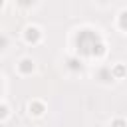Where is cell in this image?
I'll list each match as a JSON object with an SVG mask.
<instances>
[{
  "label": "cell",
  "mask_w": 127,
  "mask_h": 127,
  "mask_svg": "<svg viewBox=\"0 0 127 127\" xmlns=\"http://www.w3.org/2000/svg\"><path fill=\"white\" fill-rule=\"evenodd\" d=\"M101 48H103V46L99 44V38H97L93 32H89V30L79 32V36H77V50H79L81 54H85V56L99 54Z\"/></svg>",
  "instance_id": "6da1fadb"
},
{
  "label": "cell",
  "mask_w": 127,
  "mask_h": 127,
  "mask_svg": "<svg viewBox=\"0 0 127 127\" xmlns=\"http://www.w3.org/2000/svg\"><path fill=\"white\" fill-rule=\"evenodd\" d=\"M38 38H40L38 28H28V30H26V40H28V42H38Z\"/></svg>",
  "instance_id": "7a4b0ae2"
},
{
  "label": "cell",
  "mask_w": 127,
  "mask_h": 127,
  "mask_svg": "<svg viewBox=\"0 0 127 127\" xmlns=\"http://www.w3.org/2000/svg\"><path fill=\"white\" fill-rule=\"evenodd\" d=\"M32 67H34V65H32V62H30V60H24V62L20 64V69H22L24 73H28V71H32Z\"/></svg>",
  "instance_id": "3957f363"
},
{
  "label": "cell",
  "mask_w": 127,
  "mask_h": 127,
  "mask_svg": "<svg viewBox=\"0 0 127 127\" xmlns=\"http://www.w3.org/2000/svg\"><path fill=\"white\" fill-rule=\"evenodd\" d=\"M119 24H121L123 30H127V12H123V14L119 16Z\"/></svg>",
  "instance_id": "277c9868"
},
{
  "label": "cell",
  "mask_w": 127,
  "mask_h": 127,
  "mask_svg": "<svg viewBox=\"0 0 127 127\" xmlns=\"http://www.w3.org/2000/svg\"><path fill=\"white\" fill-rule=\"evenodd\" d=\"M30 109H34V113H42V105H40V103H32Z\"/></svg>",
  "instance_id": "5b68a950"
},
{
  "label": "cell",
  "mask_w": 127,
  "mask_h": 127,
  "mask_svg": "<svg viewBox=\"0 0 127 127\" xmlns=\"http://www.w3.org/2000/svg\"><path fill=\"white\" fill-rule=\"evenodd\" d=\"M69 67L71 69H77V67H81V64H77V60H69Z\"/></svg>",
  "instance_id": "8992f818"
},
{
  "label": "cell",
  "mask_w": 127,
  "mask_h": 127,
  "mask_svg": "<svg viewBox=\"0 0 127 127\" xmlns=\"http://www.w3.org/2000/svg\"><path fill=\"white\" fill-rule=\"evenodd\" d=\"M113 127H125V121L123 119H117V121H113Z\"/></svg>",
  "instance_id": "52a82bcc"
}]
</instances>
